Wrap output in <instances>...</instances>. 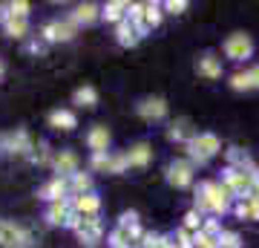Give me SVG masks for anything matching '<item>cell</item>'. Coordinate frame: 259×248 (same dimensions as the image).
Wrapping results in <instances>:
<instances>
[{"label": "cell", "instance_id": "cell-1", "mask_svg": "<svg viewBox=\"0 0 259 248\" xmlns=\"http://www.w3.org/2000/svg\"><path fill=\"white\" fill-rule=\"evenodd\" d=\"M231 196L233 193L222 182H202L196 188V208L199 214H213V217H225L231 211Z\"/></svg>", "mask_w": 259, "mask_h": 248}, {"label": "cell", "instance_id": "cell-2", "mask_svg": "<svg viewBox=\"0 0 259 248\" xmlns=\"http://www.w3.org/2000/svg\"><path fill=\"white\" fill-rule=\"evenodd\" d=\"M222 150L219 145V136L216 133H196L190 141H187V156H190V165H207L216 153Z\"/></svg>", "mask_w": 259, "mask_h": 248}, {"label": "cell", "instance_id": "cell-3", "mask_svg": "<svg viewBox=\"0 0 259 248\" xmlns=\"http://www.w3.org/2000/svg\"><path fill=\"white\" fill-rule=\"evenodd\" d=\"M256 176H259V167H253V170H236V167H225V173H222V185L233 193V196L245 199V196H248V191H250V185H253V179H256Z\"/></svg>", "mask_w": 259, "mask_h": 248}, {"label": "cell", "instance_id": "cell-4", "mask_svg": "<svg viewBox=\"0 0 259 248\" xmlns=\"http://www.w3.org/2000/svg\"><path fill=\"white\" fill-rule=\"evenodd\" d=\"M35 239L26 228H20L15 222H0V248H32Z\"/></svg>", "mask_w": 259, "mask_h": 248}, {"label": "cell", "instance_id": "cell-5", "mask_svg": "<svg viewBox=\"0 0 259 248\" xmlns=\"http://www.w3.org/2000/svg\"><path fill=\"white\" fill-rule=\"evenodd\" d=\"M225 55L231 58V61H248L253 55V41H250V35H245V32L228 35L225 38Z\"/></svg>", "mask_w": 259, "mask_h": 248}, {"label": "cell", "instance_id": "cell-6", "mask_svg": "<svg viewBox=\"0 0 259 248\" xmlns=\"http://www.w3.org/2000/svg\"><path fill=\"white\" fill-rule=\"evenodd\" d=\"M78 26H75L72 20H49L47 26L40 29V41L44 44H58V41H72Z\"/></svg>", "mask_w": 259, "mask_h": 248}, {"label": "cell", "instance_id": "cell-7", "mask_svg": "<svg viewBox=\"0 0 259 248\" xmlns=\"http://www.w3.org/2000/svg\"><path fill=\"white\" fill-rule=\"evenodd\" d=\"M167 182L173 185V188H187V185H193V165H190V159H176V162H170V165H167Z\"/></svg>", "mask_w": 259, "mask_h": 248}, {"label": "cell", "instance_id": "cell-8", "mask_svg": "<svg viewBox=\"0 0 259 248\" xmlns=\"http://www.w3.org/2000/svg\"><path fill=\"white\" fill-rule=\"evenodd\" d=\"M52 167H55L58 179H72L81 167V159H78L75 150H58L55 159H52Z\"/></svg>", "mask_w": 259, "mask_h": 248}, {"label": "cell", "instance_id": "cell-9", "mask_svg": "<svg viewBox=\"0 0 259 248\" xmlns=\"http://www.w3.org/2000/svg\"><path fill=\"white\" fill-rule=\"evenodd\" d=\"M3 150L12 153V156H32L35 145H32V138H29L26 130H15L9 136H3Z\"/></svg>", "mask_w": 259, "mask_h": 248}, {"label": "cell", "instance_id": "cell-10", "mask_svg": "<svg viewBox=\"0 0 259 248\" xmlns=\"http://www.w3.org/2000/svg\"><path fill=\"white\" fill-rule=\"evenodd\" d=\"M136 113H139L144 121H161L167 116V101L158 98V95H150V98H141L136 104Z\"/></svg>", "mask_w": 259, "mask_h": 248}, {"label": "cell", "instance_id": "cell-11", "mask_svg": "<svg viewBox=\"0 0 259 248\" xmlns=\"http://www.w3.org/2000/svg\"><path fill=\"white\" fill-rule=\"evenodd\" d=\"M196 73L207 78V81H216V78H222V61L213 52H204V55L196 58Z\"/></svg>", "mask_w": 259, "mask_h": 248}, {"label": "cell", "instance_id": "cell-12", "mask_svg": "<svg viewBox=\"0 0 259 248\" xmlns=\"http://www.w3.org/2000/svg\"><path fill=\"white\" fill-rule=\"evenodd\" d=\"M66 196H69V179H52V182H47L44 188H40V199H47L49 205L52 202H64Z\"/></svg>", "mask_w": 259, "mask_h": 248}, {"label": "cell", "instance_id": "cell-13", "mask_svg": "<svg viewBox=\"0 0 259 248\" xmlns=\"http://www.w3.org/2000/svg\"><path fill=\"white\" fill-rule=\"evenodd\" d=\"M110 141H112V136L104 124H95V127L87 133V147H90L93 153H107V150H110Z\"/></svg>", "mask_w": 259, "mask_h": 248}, {"label": "cell", "instance_id": "cell-14", "mask_svg": "<svg viewBox=\"0 0 259 248\" xmlns=\"http://www.w3.org/2000/svg\"><path fill=\"white\" fill-rule=\"evenodd\" d=\"M72 211L81 214V217H98V208H101V199L95 193H83V196H72Z\"/></svg>", "mask_w": 259, "mask_h": 248}, {"label": "cell", "instance_id": "cell-15", "mask_svg": "<svg viewBox=\"0 0 259 248\" xmlns=\"http://www.w3.org/2000/svg\"><path fill=\"white\" fill-rule=\"evenodd\" d=\"M98 18H101V9H98L95 3H81V6H75L72 15H69V20H72L75 26H90V23H95Z\"/></svg>", "mask_w": 259, "mask_h": 248}, {"label": "cell", "instance_id": "cell-16", "mask_svg": "<svg viewBox=\"0 0 259 248\" xmlns=\"http://www.w3.org/2000/svg\"><path fill=\"white\" fill-rule=\"evenodd\" d=\"M161 15H164L161 3H144V18H141V29H139V35L144 38V35L150 32V29H156L158 23H161Z\"/></svg>", "mask_w": 259, "mask_h": 248}, {"label": "cell", "instance_id": "cell-17", "mask_svg": "<svg viewBox=\"0 0 259 248\" xmlns=\"http://www.w3.org/2000/svg\"><path fill=\"white\" fill-rule=\"evenodd\" d=\"M150 159H153V147H150L147 141H139V145H133V147L127 150L130 167H147Z\"/></svg>", "mask_w": 259, "mask_h": 248}, {"label": "cell", "instance_id": "cell-18", "mask_svg": "<svg viewBox=\"0 0 259 248\" xmlns=\"http://www.w3.org/2000/svg\"><path fill=\"white\" fill-rule=\"evenodd\" d=\"M225 156H228V167H236V170H253V159H250L248 150H242V147H231V150H225Z\"/></svg>", "mask_w": 259, "mask_h": 248}, {"label": "cell", "instance_id": "cell-19", "mask_svg": "<svg viewBox=\"0 0 259 248\" xmlns=\"http://www.w3.org/2000/svg\"><path fill=\"white\" fill-rule=\"evenodd\" d=\"M127 9H130V3H127V0H110V3H107V6L101 9V18H104V20H110V23H115V26H118L121 20L127 18Z\"/></svg>", "mask_w": 259, "mask_h": 248}, {"label": "cell", "instance_id": "cell-20", "mask_svg": "<svg viewBox=\"0 0 259 248\" xmlns=\"http://www.w3.org/2000/svg\"><path fill=\"white\" fill-rule=\"evenodd\" d=\"M69 214H72V205H69V199H64V202H52V205L47 208V222H49V225H66Z\"/></svg>", "mask_w": 259, "mask_h": 248}, {"label": "cell", "instance_id": "cell-21", "mask_svg": "<svg viewBox=\"0 0 259 248\" xmlns=\"http://www.w3.org/2000/svg\"><path fill=\"white\" fill-rule=\"evenodd\" d=\"M49 127L52 130H75L78 127V119H75L72 110H52L49 113Z\"/></svg>", "mask_w": 259, "mask_h": 248}, {"label": "cell", "instance_id": "cell-22", "mask_svg": "<svg viewBox=\"0 0 259 248\" xmlns=\"http://www.w3.org/2000/svg\"><path fill=\"white\" fill-rule=\"evenodd\" d=\"M196 133H193V124H190V119H176L173 124H170V130H167V138L170 141H190Z\"/></svg>", "mask_w": 259, "mask_h": 248}, {"label": "cell", "instance_id": "cell-23", "mask_svg": "<svg viewBox=\"0 0 259 248\" xmlns=\"http://www.w3.org/2000/svg\"><path fill=\"white\" fill-rule=\"evenodd\" d=\"M115 41H118V46H136L141 41V35L136 32V26L124 18L118 26H115Z\"/></svg>", "mask_w": 259, "mask_h": 248}, {"label": "cell", "instance_id": "cell-24", "mask_svg": "<svg viewBox=\"0 0 259 248\" xmlns=\"http://www.w3.org/2000/svg\"><path fill=\"white\" fill-rule=\"evenodd\" d=\"M233 211H236V217H239V220H253V222H259V199H250V196H245V199H239V202L233 205Z\"/></svg>", "mask_w": 259, "mask_h": 248}, {"label": "cell", "instance_id": "cell-25", "mask_svg": "<svg viewBox=\"0 0 259 248\" xmlns=\"http://www.w3.org/2000/svg\"><path fill=\"white\" fill-rule=\"evenodd\" d=\"M83 193H93V176L78 170V173L69 179V196H83Z\"/></svg>", "mask_w": 259, "mask_h": 248}, {"label": "cell", "instance_id": "cell-26", "mask_svg": "<svg viewBox=\"0 0 259 248\" xmlns=\"http://www.w3.org/2000/svg\"><path fill=\"white\" fill-rule=\"evenodd\" d=\"M72 101L78 104V107H95L98 104V92H95V87H90V84H83V87H78L75 90V95H72Z\"/></svg>", "mask_w": 259, "mask_h": 248}, {"label": "cell", "instance_id": "cell-27", "mask_svg": "<svg viewBox=\"0 0 259 248\" xmlns=\"http://www.w3.org/2000/svg\"><path fill=\"white\" fill-rule=\"evenodd\" d=\"M3 32L9 38H26L29 35V20L26 18H6L3 20Z\"/></svg>", "mask_w": 259, "mask_h": 248}, {"label": "cell", "instance_id": "cell-28", "mask_svg": "<svg viewBox=\"0 0 259 248\" xmlns=\"http://www.w3.org/2000/svg\"><path fill=\"white\" fill-rule=\"evenodd\" d=\"M228 84H231V87H233L236 92L253 90V84H250V75H248V69H245V73H242V69H239V73H233V75H231V81H228Z\"/></svg>", "mask_w": 259, "mask_h": 248}, {"label": "cell", "instance_id": "cell-29", "mask_svg": "<svg viewBox=\"0 0 259 248\" xmlns=\"http://www.w3.org/2000/svg\"><path fill=\"white\" fill-rule=\"evenodd\" d=\"M127 167H130L127 153H110V167H107V173H124Z\"/></svg>", "mask_w": 259, "mask_h": 248}, {"label": "cell", "instance_id": "cell-30", "mask_svg": "<svg viewBox=\"0 0 259 248\" xmlns=\"http://www.w3.org/2000/svg\"><path fill=\"white\" fill-rule=\"evenodd\" d=\"M6 12H9V18H29L32 6L26 0H18V3H6Z\"/></svg>", "mask_w": 259, "mask_h": 248}, {"label": "cell", "instance_id": "cell-31", "mask_svg": "<svg viewBox=\"0 0 259 248\" xmlns=\"http://www.w3.org/2000/svg\"><path fill=\"white\" fill-rule=\"evenodd\" d=\"M167 239H170V237H164V234H144L139 245L141 248H164Z\"/></svg>", "mask_w": 259, "mask_h": 248}, {"label": "cell", "instance_id": "cell-32", "mask_svg": "<svg viewBox=\"0 0 259 248\" xmlns=\"http://www.w3.org/2000/svg\"><path fill=\"white\" fill-rule=\"evenodd\" d=\"M202 222H204V217H202L199 211H187V214H185V228L190 231V234L202 231Z\"/></svg>", "mask_w": 259, "mask_h": 248}, {"label": "cell", "instance_id": "cell-33", "mask_svg": "<svg viewBox=\"0 0 259 248\" xmlns=\"http://www.w3.org/2000/svg\"><path fill=\"white\" fill-rule=\"evenodd\" d=\"M32 162L35 165H49L52 162V150H49V145H37V153H32Z\"/></svg>", "mask_w": 259, "mask_h": 248}, {"label": "cell", "instance_id": "cell-34", "mask_svg": "<svg viewBox=\"0 0 259 248\" xmlns=\"http://www.w3.org/2000/svg\"><path fill=\"white\" fill-rule=\"evenodd\" d=\"M219 248H242L239 234H233V231H222V237H219Z\"/></svg>", "mask_w": 259, "mask_h": 248}, {"label": "cell", "instance_id": "cell-35", "mask_svg": "<svg viewBox=\"0 0 259 248\" xmlns=\"http://www.w3.org/2000/svg\"><path fill=\"white\" fill-rule=\"evenodd\" d=\"M90 167H93V170H107V167H110V150H107V153H93V156H90Z\"/></svg>", "mask_w": 259, "mask_h": 248}, {"label": "cell", "instance_id": "cell-36", "mask_svg": "<svg viewBox=\"0 0 259 248\" xmlns=\"http://www.w3.org/2000/svg\"><path fill=\"white\" fill-rule=\"evenodd\" d=\"M202 231H204V234H210V237L219 239V237H222V222H219V220H213V217H207V220L202 222Z\"/></svg>", "mask_w": 259, "mask_h": 248}, {"label": "cell", "instance_id": "cell-37", "mask_svg": "<svg viewBox=\"0 0 259 248\" xmlns=\"http://www.w3.org/2000/svg\"><path fill=\"white\" fill-rule=\"evenodd\" d=\"M187 0H167V3H161V9H167L170 15H182V12H187Z\"/></svg>", "mask_w": 259, "mask_h": 248}, {"label": "cell", "instance_id": "cell-38", "mask_svg": "<svg viewBox=\"0 0 259 248\" xmlns=\"http://www.w3.org/2000/svg\"><path fill=\"white\" fill-rule=\"evenodd\" d=\"M176 248H193V234H190L187 228L176 231Z\"/></svg>", "mask_w": 259, "mask_h": 248}, {"label": "cell", "instance_id": "cell-39", "mask_svg": "<svg viewBox=\"0 0 259 248\" xmlns=\"http://www.w3.org/2000/svg\"><path fill=\"white\" fill-rule=\"evenodd\" d=\"M78 239H81L87 248L98 245V239H101V234H95V231H78Z\"/></svg>", "mask_w": 259, "mask_h": 248}, {"label": "cell", "instance_id": "cell-40", "mask_svg": "<svg viewBox=\"0 0 259 248\" xmlns=\"http://www.w3.org/2000/svg\"><path fill=\"white\" fill-rule=\"evenodd\" d=\"M133 225H139V214H136V211H127V214H121V220H118V228H133Z\"/></svg>", "mask_w": 259, "mask_h": 248}, {"label": "cell", "instance_id": "cell-41", "mask_svg": "<svg viewBox=\"0 0 259 248\" xmlns=\"http://www.w3.org/2000/svg\"><path fill=\"white\" fill-rule=\"evenodd\" d=\"M44 49H47V44H44V41H29V52H35V55H40Z\"/></svg>", "mask_w": 259, "mask_h": 248}, {"label": "cell", "instance_id": "cell-42", "mask_svg": "<svg viewBox=\"0 0 259 248\" xmlns=\"http://www.w3.org/2000/svg\"><path fill=\"white\" fill-rule=\"evenodd\" d=\"M248 75H250V84H253V90H259V64H256V66H250Z\"/></svg>", "mask_w": 259, "mask_h": 248}, {"label": "cell", "instance_id": "cell-43", "mask_svg": "<svg viewBox=\"0 0 259 248\" xmlns=\"http://www.w3.org/2000/svg\"><path fill=\"white\" fill-rule=\"evenodd\" d=\"M3 73H6V66H3V61H0V78H3Z\"/></svg>", "mask_w": 259, "mask_h": 248}, {"label": "cell", "instance_id": "cell-44", "mask_svg": "<svg viewBox=\"0 0 259 248\" xmlns=\"http://www.w3.org/2000/svg\"><path fill=\"white\" fill-rule=\"evenodd\" d=\"M0 153H3V136H0Z\"/></svg>", "mask_w": 259, "mask_h": 248}]
</instances>
